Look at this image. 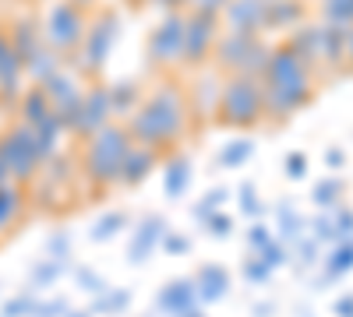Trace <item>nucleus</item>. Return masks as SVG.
<instances>
[{
    "label": "nucleus",
    "instance_id": "nucleus-1",
    "mask_svg": "<svg viewBox=\"0 0 353 317\" xmlns=\"http://www.w3.org/2000/svg\"><path fill=\"white\" fill-rule=\"evenodd\" d=\"M184 124V106L176 96H156L149 106L138 113L134 120V138L141 141L145 149H163L166 141H173V134L181 131Z\"/></svg>",
    "mask_w": 353,
    "mask_h": 317
},
{
    "label": "nucleus",
    "instance_id": "nucleus-2",
    "mask_svg": "<svg viewBox=\"0 0 353 317\" xmlns=\"http://www.w3.org/2000/svg\"><path fill=\"white\" fill-rule=\"evenodd\" d=\"M131 152V138L124 131H103L92 141V152H88V166L99 180H121V166Z\"/></svg>",
    "mask_w": 353,
    "mask_h": 317
},
{
    "label": "nucleus",
    "instance_id": "nucleus-3",
    "mask_svg": "<svg viewBox=\"0 0 353 317\" xmlns=\"http://www.w3.org/2000/svg\"><path fill=\"white\" fill-rule=\"evenodd\" d=\"M219 109H223V124H230V127H251V124L261 120L265 99H261V92L254 89L251 81H241V78H237V81L226 89Z\"/></svg>",
    "mask_w": 353,
    "mask_h": 317
},
{
    "label": "nucleus",
    "instance_id": "nucleus-4",
    "mask_svg": "<svg viewBox=\"0 0 353 317\" xmlns=\"http://www.w3.org/2000/svg\"><path fill=\"white\" fill-rule=\"evenodd\" d=\"M152 162H156V152L152 149H131L128 152V159H124V166H121V180H128V184H134V180H141L145 173L152 169Z\"/></svg>",
    "mask_w": 353,
    "mask_h": 317
},
{
    "label": "nucleus",
    "instance_id": "nucleus-5",
    "mask_svg": "<svg viewBox=\"0 0 353 317\" xmlns=\"http://www.w3.org/2000/svg\"><path fill=\"white\" fill-rule=\"evenodd\" d=\"M163 307H170V310H191L194 307V300H191V289H184V285L181 282H176V285H170V289L163 293Z\"/></svg>",
    "mask_w": 353,
    "mask_h": 317
},
{
    "label": "nucleus",
    "instance_id": "nucleus-6",
    "mask_svg": "<svg viewBox=\"0 0 353 317\" xmlns=\"http://www.w3.org/2000/svg\"><path fill=\"white\" fill-rule=\"evenodd\" d=\"M184 187H188V162H173L170 173H166V190H170V197H176Z\"/></svg>",
    "mask_w": 353,
    "mask_h": 317
},
{
    "label": "nucleus",
    "instance_id": "nucleus-7",
    "mask_svg": "<svg viewBox=\"0 0 353 317\" xmlns=\"http://www.w3.org/2000/svg\"><path fill=\"white\" fill-rule=\"evenodd\" d=\"M201 289H205V296H219L223 289H226V272L223 268H205L201 272Z\"/></svg>",
    "mask_w": 353,
    "mask_h": 317
},
{
    "label": "nucleus",
    "instance_id": "nucleus-8",
    "mask_svg": "<svg viewBox=\"0 0 353 317\" xmlns=\"http://www.w3.org/2000/svg\"><path fill=\"white\" fill-rule=\"evenodd\" d=\"M248 155H251V145H248V141H237V145H230V149L223 152V162L233 166V162H244Z\"/></svg>",
    "mask_w": 353,
    "mask_h": 317
},
{
    "label": "nucleus",
    "instance_id": "nucleus-9",
    "mask_svg": "<svg viewBox=\"0 0 353 317\" xmlns=\"http://www.w3.org/2000/svg\"><path fill=\"white\" fill-rule=\"evenodd\" d=\"M18 205V197H14V190H0V226H8L4 219L11 215V208Z\"/></svg>",
    "mask_w": 353,
    "mask_h": 317
},
{
    "label": "nucleus",
    "instance_id": "nucleus-10",
    "mask_svg": "<svg viewBox=\"0 0 353 317\" xmlns=\"http://www.w3.org/2000/svg\"><path fill=\"white\" fill-rule=\"evenodd\" d=\"M350 261H353V247H350V243H346V247H339V254H332V268H336V272L350 268Z\"/></svg>",
    "mask_w": 353,
    "mask_h": 317
},
{
    "label": "nucleus",
    "instance_id": "nucleus-11",
    "mask_svg": "<svg viewBox=\"0 0 353 317\" xmlns=\"http://www.w3.org/2000/svg\"><path fill=\"white\" fill-rule=\"evenodd\" d=\"M336 190H339V184H321L314 197H318V201H329V197H336Z\"/></svg>",
    "mask_w": 353,
    "mask_h": 317
},
{
    "label": "nucleus",
    "instance_id": "nucleus-12",
    "mask_svg": "<svg viewBox=\"0 0 353 317\" xmlns=\"http://www.w3.org/2000/svg\"><path fill=\"white\" fill-rule=\"evenodd\" d=\"M301 173H304V159L293 155V159H290V177H301Z\"/></svg>",
    "mask_w": 353,
    "mask_h": 317
},
{
    "label": "nucleus",
    "instance_id": "nucleus-13",
    "mask_svg": "<svg viewBox=\"0 0 353 317\" xmlns=\"http://www.w3.org/2000/svg\"><path fill=\"white\" fill-rule=\"evenodd\" d=\"M212 229H216V233H226V229H230V222H226L223 215H216V219H212Z\"/></svg>",
    "mask_w": 353,
    "mask_h": 317
},
{
    "label": "nucleus",
    "instance_id": "nucleus-14",
    "mask_svg": "<svg viewBox=\"0 0 353 317\" xmlns=\"http://www.w3.org/2000/svg\"><path fill=\"white\" fill-rule=\"evenodd\" d=\"M339 314L350 317V314H353V300H343V303H339Z\"/></svg>",
    "mask_w": 353,
    "mask_h": 317
}]
</instances>
